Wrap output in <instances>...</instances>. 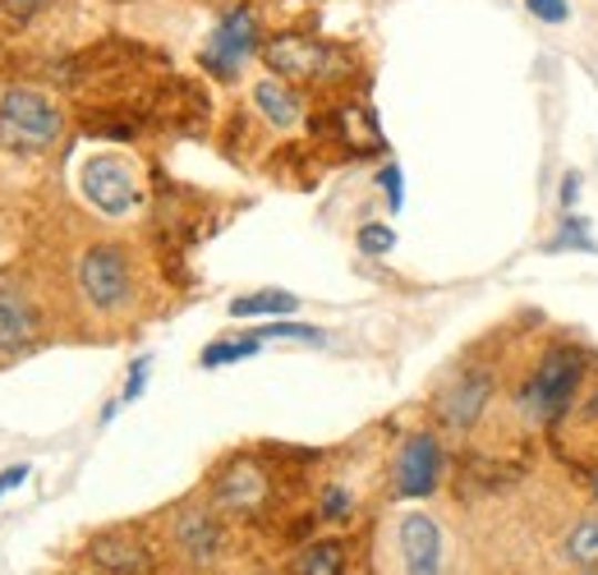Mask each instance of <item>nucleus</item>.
<instances>
[{"label": "nucleus", "instance_id": "1", "mask_svg": "<svg viewBox=\"0 0 598 575\" xmlns=\"http://www.w3.org/2000/svg\"><path fill=\"white\" fill-rule=\"evenodd\" d=\"M60 130H65V111L38 88H10L0 97V147L10 153H47Z\"/></svg>", "mask_w": 598, "mask_h": 575}, {"label": "nucleus", "instance_id": "2", "mask_svg": "<svg viewBox=\"0 0 598 575\" xmlns=\"http://www.w3.org/2000/svg\"><path fill=\"white\" fill-rule=\"evenodd\" d=\"M259 55H263V65L286 83H327V79H345V70H351V55L341 47H332L323 38H304V33L263 38Z\"/></svg>", "mask_w": 598, "mask_h": 575}, {"label": "nucleus", "instance_id": "3", "mask_svg": "<svg viewBox=\"0 0 598 575\" xmlns=\"http://www.w3.org/2000/svg\"><path fill=\"white\" fill-rule=\"evenodd\" d=\"M585 378V355L576 346H553L539 369H534V378L525 382L520 391V410L534 419V423H553L566 405L576 401V387Z\"/></svg>", "mask_w": 598, "mask_h": 575}, {"label": "nucleus", "instance_id": "4", "mask_svg": "<svg viewBox=\"0 0 598 575\" xmlns=\"http://www.w3.org/2000/svg\"><path fill=\"white\" fill-rule=\"evenodd\" d=\"M74 281H79V295L98 314H120L134 299V267H130V254H124L120 245L83 249L79 267H74Z\"/></svg>", "mask_w": 598, "mask_h": 575}, {"label": "nucleus", "instance_id": "5", "mask_svg": "<svg viewBox=\"0 0 598 575\" xmlns=\"http://www.w3.org/2000/svg\"><path fill=\"white\" fill-rule=\"evenodd\" d=\"M259 38H263V33H259L254 10L235 6V10L207 33V47H203V55H199V65H203L207 74H216V79H235V74L244 70V60L263 47Z\"/></svg>", "mask_w": 598, "mask_h": 575}, {"label": "nucleus", "instance_id": "6", "mask_svg": "<svg viewBox=\"0 0 598 575\" xmlns=\"http://www.w3.org/2000/svg\"><path fill=\"white\" fill-rule=\"evenodd\" d=\"M79 189L102 217H124V212H134L139 198H143L134 166L120 162V157H88L83 171H79Z\"/></svg>", "mask_w": 598, "mask_h": 575}, {"label": "nucleus", "instance_id": "7", "mask_svg": "<svg viewBox=\"0 0 598 575\" xmlns=\"http://www.w3.org/2000/svg\"><path fill=\"white\" fill-rule=\"evenodd\" d=\"M392 489L396 497H428L437 483H443V446H437L433 433H415L405 438L396 451V465H392Z\"/></svg>", "mask_w": 598, "mask_h": 575}, {"label": "nucleus", "instance_id": "8", "mask_svg": "<svg viewBox=\"0 0 598 575\" xmlns=\"http://www.w3.org/2000/svg\"><path fill=\"white\" fill-rule=\"evenodd\" d=\"M493 373H484V369H469V373H456L447 387H443V397H437V419L447 423V429H456V433H465V429H475V423L484 419V410H488V401H493Z\"/></svg>", "mask_w": 598, "mask_h": 575}, {"label": "nucleus", "instance_id": "9", "mask_svg": "<svg viewBox=\"0 0 598 575\" xmlns=\"http://www.w3.org/2000/svg\"><path fill=\"white\" fill-rule=\"evenodd\" d=\"M396 548L405 575H443V530L424 511H405L396 525Z\"/></svg>", "mask_w": 598, "mask_h": 575}, {"label": "nucleus", "instance_id": "10", "mask_svg": "<svg viewBox=\"0 0 598 575\" xmlns=\"http://www.w3.org/2000/svg\"><path fill=\"white\" fill-rule=\"evenodd\" d=\"M88 557L92 566H102L107 575H152V553L148 543H139L124 530H107L88 538Z\"/></svg>", "mask_w": 598, "mask_h": 575}, {"label": "nucleus", "instance_id": "11", "mask_svg": "<svg viewBox=\"0 0 598 575\" xmlns=\"http://www.w3.org/2000/svg\"><path fill=\"white\" fill-rule=\"evenodd\" d=\"M216 502L249 516V511H259L267 502V474L254 461H235L222 479H216Z\"/></svg>", "mask_w": 598, "mask_h": 575}, {"label": "nucleus", "instance_id": "12", "mask_svg": "<svg viewBox=\"0 0 598 575\" xmlns=\"http://www.w3.org/2000/svg\"><path fill=\"white\" fill-rule=\"evenodd\" d=\"M175 543H180V553L189 562H212L216 553H222V521L212 516V511H184V516L175 521Z\"/></svg>", "mask_w": 598, "mask_h": 575}, {"label": "nucleus", "instance_id": "13", "mask_svg": "<svg viewBox=\"0 0 598 575\" xmlns=\"http://www.w3.org/2000/svg\"><path fill=\"white\" fill-rule=\"evenodd\" d=\"M38 337V309L10 286H0V355H14L33 346Z\"/></svg>", "mask_w": 598, "mask_h": 575}, {"label": "nucleus", "instance_id": "14", "mask_svg": "<svg viewBox=\"0 0 598 575\" xmlns=\"http://www.w3.org/2000/svg\"><path fill=\"white\" fill-rule=\"evenodd\" d=\"M254 111L267 120V125H276V130H295L300 120H304V102H300V93L286 83V79H259L254 83Z\"/></svg>", "mask_w": 598, "mask_h": 575}, {"label": "nucleus", "instance_id": "15", "mask_svg": "<svg viewBox=\"0 0 598 575\" xmlns=\"http://www.w3.org/2000/svg\"><path fill=\"white\" fill-rule=\"evenodd\" d=\"M561 562L576 566V571H598V511L566 530V538H561Z\"/></svg>", "mask_w": 598, "mask_h": 575}, {"label": "nucleus", "instance_id": "16", "mask_svg": "<svg viewBox=\"0 0 598 575\" xmlns=\"http://www.w3.org/2000/svg\"><path fill=\"white\" fill-rule=\"evenodd\" d=\"M300 309V299L291 290H259L231 299V318H286Z\"/></svg>", "mask_w": 598, "mask_h": 575}, {"label": "nucleus", "instance_id": "17", "mask_svg": "<svg viewBox=\"0 0 598 575\" xmlns=\"http://www.w3.org/2000/svg\"><path fill=\"white\" fill-rule=\"evenodd\" d=\"M295 575H345V543H336V538L308 543L295 562Z\"/></svg>", "mask_w": 598, "mask_h": 575}, {"label": "nucleus", "instance_id": "18", "mask_svg": "<svg viewBox=\"0 0 598 575\" xmlns=\"http://www.w3.org/2000/svg\"><path fill=\"white\" fill-rule=\"evenodd\" d=\"M263 341L259 337H249V341H212L203 355H199V364L203 369H222V364H235V359H249V355H259Z\"/></svg>", "mask_w": 598, "mask_h": 575}, {"label": "nucleus", "instance_id": "19", "mask_svg": "<svg viewBox=\"0 0 598 575\" xmlns=\"http://www.w3.org/2000/svg\"><path fill=\"white\" fill-rule=\"evenodd\" d=\"M259 341H304V346H323L327 337H323V327H304V322H281V318H272L267 327H259L254 331Z\"/></svg>", "mask_w": 598, "mask_h": 575}, {"label": "nucleus", "instance_id": "20", "mask_svg": "<svg viewBox=\"0 0 598 575\" xmlns=\"http://www.w3.org/2000/svg\"><path fill=\"white\" fill-rule=\"evenodd\" d=\"M548 249H553V254H557V249H585V254H594L598 245L589 239V222H585V217H561V235L548 239Z\"/></svg>", "mask_w": 598, "mask_h": 575}, {"label": "nucleus", "instance_id": "21", "mask_svg": "<svg viewBox=\"0 0 598 575\" xmlns=\"http://www.w3.org/2000/svg\"><path fill=\"white\" fill-rule=\"evenodd\" d=\"M359 249H364L368 258L392 254V249H396V230H392V226H364V230H359Z\"/></svg>", "mask_w": 598, "mask_h": 575}, {"label": "nucleus", "instance_id": "22", "mask_svg": "<svg viewBox=\"0 0 598 575\" xmlns=\"http://www.w3.org/2000/svg\"><path fill=\"white\" fill-rule=\"evenodd\" d=\"M51 6H55V0H0V14H6L10 23H33Z\"/></svg>", "mask_w": 598, "mask_h": 575}, {"label": "nucleus", "instance_id": "23", "mask_svg": "<svg viewBox=\"0 0 598 575\" xmlns=\"http://www.w3.org/2000/svg\"><path fill=\"white\" fill-rule=\"evenodd\" d=\"M148 369H152V355H139L134 364H130V382H124V391H120V401H124V405L143 397V387H148Z\"/></svg>", "mask_w": 598, "mask_h": 575}, {"label": "nucleus", "instance_id": "24", "mask_svg": "<svg viewBox=\"0 0 598 575\" xmlns=\"http://www.w3.org/2000/svg\"><path fill=\"white\" fill-rule=\"evenodd\" d=\"M318 516L323 521H345V516H351V493H345V489H327L323 502H318Z\"/></svg>", "mask_w": 598, "mask_h": 575}, {"label": "nucleus", "instance_id": "25", "mask_svg": "<svg viewBox=\"0 0 598 575\" xmlns=\"http://www.w3.org/2000/svg\"><path fill=\"white\" fill-rule=\"evenodd\" d=\"M525 6L539 23H566L571 19V6H566V0H525Z\"/></svg>", "mask_w": 598, "mask_h": 575}, {"label": "nucleus", "instance_id": "26", "mask_svg": "<svg viewBox=\"0 0 598 575\" xmlns=\"http://www.w3.org/2000/svg\"><path fill=\"white\" fill-rule=\"evenodd\" d=\"M377 185H383V194H387L392 212H401V203H405V189H401V166H396V162H392V166H383V175H377Z\"/></svg>", "mask_w": 598, "mask_h": 575}, {"label": "nucleus", "instance_id": "27", "mask_svg": "<svg viewBox=\"0 0 598 575\" xmlns=\"http://www.w3.org/2000/svg\"><path fill=\"white\" fill-rule=\"evenodd\" d=\"M28 474H33L28 465H10V470H0V502H6V493H10V489H19V483H23Z\"/></svg>", "mask_w": 598, "mask_h": 575}, {"label": "nucleus", "instance_id": "28", "mask_svg": "<svg viewBox=\"0 0 598 575\" xmlns=\"http://www.w3.org/2000/svg\"><path fill=\"white\" fill-rule=\"evenodd\" d=\"M580 198V175H566L561 179V207H571Z\"/></svg>", "mask_w": 598, "mask_h": 575}, {"label": "nucleus", "instance_id": "29", "mask_svg": "<svg viewBox=\"0 0 598 575\" xmlns=\"http://www.w3.org/2000/svg\"><path fill=\"white\" fill-rule=\"evenodd\" d=\"M576 575H598V571H576Z\"/></svg>", "mask_w": 598, "mask_h": 575}, {"label": "nucleus", "instance_id": "30", "mask_svg": "<svg viewBox=\"0 0 598 575\" xmlns=\"http://www.w3.org/2000/svg\"><path fill=\"white\" fill-rule=\"evenodd\" d=\"M594 493H598V479H594Z\"/></svg>", "mask_w": 598, "mask_h": 575}]
</instances>
